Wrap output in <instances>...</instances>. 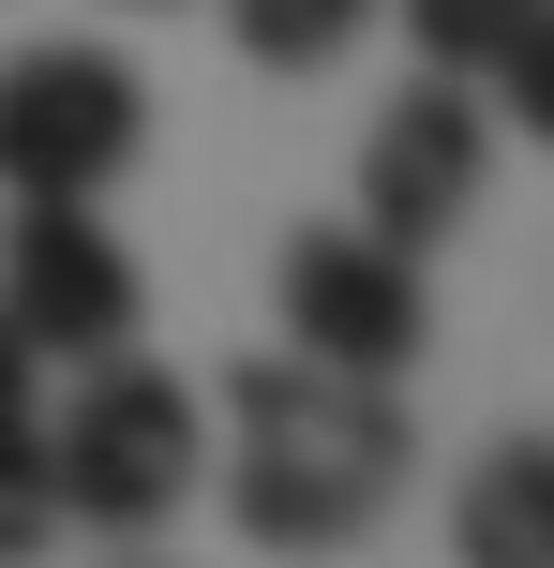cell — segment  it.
<instances>
[{"instance_id": "1", "label": "cell", "mask_w": 554, "mask_h": 568, "mask_svg": "<svg viewBox=\"0 0 554 568\" xmlns=\"http://www.w3.org/2000/svg\"><path fill=\"white\" fill-rule=\"evenodd\" d=\"M405 389L330 359H240L225 374V509L255 554H345L360 524L405 494Z\"/></svg>"}, {"instance_id": "2", "label": "cell", "mask_w": 554, "mask_h": 568, "mask_svg": "<svg viewBox=\"0 0 554 568\" xmlns=\"http://www.w3.org/2000/svg\"><path fill=\"white\" fill-rule=\"evenodd\" d=\"M210 464V404L180 374H150L135 344L75 374V404L46 419V479H60V524H105V539H150V524L195 494Z\"/></svg>"}, {"instance_id": "3", "label": "cell", "mask_w": 554, "mask_h": 568, "mask_svg": "<svg viewBox=\"0 0 554 568\" xmlns=\"http://www.w3.org/2000/svg\"><path fill=\"white\" fill-rule=\"evenodd\" d=\"M150 150V90L120 45H16L0 60V195H105Z\"/></svg>"}, {"instance_id": "4", "label": "cell", "mask_w": 554, "mask_h": 568, "mask_svg": "<svg viewBox=\"0 0 554 568\" xmlns=\"http://www.w3.org/2000/svg\"><path fill=\"white\" fill-rule=\"evenodd\" d=\"M285 329H300V359L405 389V374H420V344H435L420 255H390L375 225H300V240H285Z\"/></svg>"}, {"instance_id": "5", "label": "cell", "mask_w": 554, "mask_h": 568, "mask_svg": "<svg viewBox=\"0 0 554 568\" xmlns=\"http://www.w3.org/2000/svg\"><path fill=\"white\" fill-rule=\"evenodd\" d=\"M0 300H16L30 359H120L135 344V255L90 225V195H16V240H0Z\"/></svg>"}, {"instance_id": "6", "label": "cell", "mask_w": 554, "mask_h": 568, "mask_svg": "<svg viewBox=\"0 0 554 568\" xmlns=\"http://www.w3.org/2000/svg\"><path fill=\"white\" fill-rule=\"evenodd\" d=\"M480 165H495V120H480L465 90H405V105L375 120V150H360V225H375L390 255H435L480 210Z\"/></svg>"}, {"instance_id": "7", "label": "cell", "mask_w": 554, "mask_h": 568, "mask_svg": "<svg viewBox=\"0 0 554 568\" xmlns=\"http://www.w3.org/2000/svg\"><path fill=\"white\" fill-rule=\"evenodd\" d=\"M450 554L465 568H554V434H495L450 494Z\"/></svg>"}, {"instance_id": "8", "label": "cell", "mask_w": 554, "mask_h": 568, "mask_svg": "<svg viewBox=\"0 0 554 568\" xmlns=\"http://www.w3.org/2000/svg\"><path fill=\"white\" fill-rule=\"evenodd\" d=\"M240 60H270V75H315V60H345L360 30H375V0H225Z\"/></svg>"}, {"instance_id": "9", "label": "cell", "mask_w": 554, "mask_h": 568, "mask_svg": "<svg viewBox=\"0 0 554 568\" xmlns=\"http://www.w3.org/2000/svg\"><path fill=\"white\" fill-rule=\"evenodd\" d=\"M60 539V479H46V419H0V568H30Z\"/></svg>"}, {"instance_id": "10", "label": "cell", "mask_w": 554, "mask_h": 568, "mask_svg": "<svg viewBox=\"0 0 554 568\" xmlns=\"http://www.w3.org/2000/svg\"><path fill=\"white\" fill-rule=\"evenodd\" d=\"M525 16H540V0H405V30H420L435 75H495V45H510Z\"/></svg>"}, {"instance_id": "11", "label": "cell", "mask_w": 554, "mask_h": 568, "mask_svg": "<svg viewBox=\"0 0 554 568\" xmlns=\"http://www.w3.org/2000/svg\"><path fill=\"white\" fill-rule=\"evenodd\" d=\"M495 90H510V120H525V135L554 150V0H540V16L495 45Z\"/></svg>"}, {"instance_id": "12", "label": "cell", "mask_w": 554, "mask_h": 568, "mask_svg": "<svg viewBox=\"0 0 554 568\" xmlns=\"http://www.w3.org/2000/svg\"><path fill=\"white\" fill-rule=\"evenodd\" d=\"M30 374H46V359H30V329H16V300H0V419H30Z\"/></svg>"}]
</instances>
